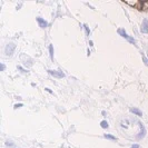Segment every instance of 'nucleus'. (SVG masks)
<instances>
[{"label":"nucleus","mask_w":148,"mask_h":148,"mask_svg":"<svg viewBox=\"0 0 148 148\" xmlns=\"http://www.w3.org/2000/svg\"><path fill=\"white\" fill-rule=\"evenodd\" d=\"M16 50V45L14 42H8L6 45V47H5V53H6V56H12L14 55V52Z\"/></svg>","instance_id":"nucleus-1"},{"label":"nucleus","mask_w":148,"mask_h":148,"mask_svg":"<svg viewBox=\"0 0 148 148\" xmlns=\"http://www.w3.org/2000/svg\"><path fill=\"white\" fill-rule=\"evenodd\" d=\"M47 71H48V74L50 75V76H52L53 78H57V79H61V78L65 77V74L61 70H51V69H48Z\"/></svg>","instance_id":"nucleus-2"},{"label":"nucleus","mask_w":148,"mask_h":148,"mask_svg":"<svg viewBox=\"0 0 148 148\" xmlns=\"http://www.w3.org/2000/svg\"><path fill=\"white\" fill-rule=\"evenodd\" d=\"M20 58H21V61H22V64H23V66L31 67L32 65H34V60L31 59L30 57H28V56H26V55H21V56H20Z\"/></svg>","instance_id":"nucleus-3"},{"label":"nucleus","mask_w":148,"mask_h":148,"mask_svg":"<svg viewBox=\"0 0 148 148\" xmlns=\"http://www.w3.org/2000/svg\"><path fill=\"white\" fill-rule=\"evenodd\" d=\"M138 125H139V134L137 135V139H144L146 137V128L143 125V123L138 121Z\"/></svg>","instance_id":"nucleus-4"},{"label":"nucleus","mask_w":148,"mask_h":148,"mask_svg":"<svg viewBox=\"0 0 148 148\" xmlns=\"http://www.w3.org/2000/svg\"><path fill=\"white\" fill-rule=\"evenodd\" d=\"M140 32L141 34H148V19H143L140 27Z\"/></svg>","instance_id":"nucleus-5"},{"label":"nucleus","mask_w":148,"mask_h":148,"mask_svg":"<svg viewBox=\"0 0 148 148\" xmlns=\"http://www.w3.org/2000/svg\"><path fill=\"white\" fill-rule=\"evenodd\" d=\"M36 20H37L38 25H39V27H40V28L46 29V28L48 27V22L46 21L44 18H41V17H37V18H36Z\"/></svg>","instance_id":"nucleus-6"},{"label":"nucleus","mask_w":148,"mask_h":148,"mask_svg":"<svg viewBox=\"0 0 148 148\" xmlns=\"http://www.w3.org/2000/svg\"><path fill=\"white\" fill-rule=\"evenodd\" d=\"M129 110H130V112L134 114V115H136V116H138V117H143V112H141V110H139L138 108H135V107H134V108H130Z\"/></svg>","instance_id":"nucleus-7"},{"label":"nucleus","mask_w":148,"mask_h":148,"mask_svg":"<svg viewBox=\"0 0 148 148\" xmlns=\"http://www.w3.org/2000/svg\"><path fill=\"white\" fill-rule=\"evenodd\" d=\"M118 34H119V36H121L123 38H125V39H128V38L130 37L128 34L126 32V30L125 29H123V28H119L118 29Z\"/></svg>","instance_id":"nucleus-8"},{"label":"nucleus","mask_w":148,"mask_h":148,"mask_svg":"<svg viewBox=\"0 0 148 148\" xmlns=\"http://www.w3.org/2000/svg\"><path fill=\"white\" fill-rule=\"evenodd\" d=\"M104 138H106V139H109V140H117V138L115 137V136H112V135H110V134H104Z\"/></svg>","instance_id":"nucleus-9"},{"label":"nucleus","mask_w":148,"mask_h":148,"mask_svg":"<svg viewBox=\"0 0 148 148\" xmlns=\"http://www.w3.org/2000/svg\"><path fill=\"white\" fill-rule=\"evenodd\" d=\"M53 53H55L53 46H52V45H49V56H50V59L51 60H53Z\"/></svg>","instance_id":"nucleus-10"},{"label":"nucleus","mask_w":148,"mask_h":148,"mask_svg":"<svg viewBox=\"0 0 148 148\" xmlns=\"http://www.w3.org/2000/svg\"><path fill=\"white\" fill-rule=\"evenodd\" d=\"M100 127H101V128H104V129H107V128L109 127L108 121H107V120H103V121H100Z\"/></svg>","instance_id":"nucleus-11"},{"label":"nucleus","mask_w":148,"mask_h":148,"mask_svg":"<svg viewBox=\"0 0 148 148\" xmlns=\"http://www.w3.org/2000/svg\"><path fill=\"white\" fill-rule=\"evenodd\" d=\"M82 28L85 29V31H86V34H87V36H90V34H91V30L89 29V27H88V25H82Z\"/></svg>","instance_id":"nucleus-12"},{"label":"nucleus","mask_w":148,"mask_h":148,"mask_svg":"<svg viewBox=\"0 0 148 148\" xmlns=\"http://www.w3.org/2000/svg\"><path fill=\"white\" fill-rule=\"evenodd\" d=\"M141 59H143V62H144V65L145 66L148 67V58L144 55V53H141Z\"/></svg>","instance_id":"nucleus-13"},{"label":"nucleus","mask_w":148,"mask_h":148,"mask_svg":"<svg viewBox=\"0 0 148 148\" xmlns=\"http://www.w3.org/2000/svg\"><path fill=\"white\" fill-rule=\"evenodd\" d=\"M128 124H129V121H128V120H123V121H121V123H120V125H121V127H123V128H125V129H127V128H128Z\"/></svg>","instance_id":"nucleus-14"},{"label":"nucleus","mask_w":148,"mask_h":148,"mask_svg":"<svg viewBox=\"0 0 148 148\" xmlns=\"http://www.w3.org/2000/svg\"><path fill=\"white\" fill-rule=\"evenodd\" d=\"M141 9L144 10H148V1H144L143 5H141Z\"/></svg>","instance_id":"nucleus-15"},{"label":"nucleus","mask_w":148,"mask_h":148,"mask_svg":"<svg viewBox=\"0 0 148 148\" xmlns=\"http://www.w3.org/2000/svg\"><path fill=\"white\" fill-rule=\"evenodd\" d=\"M127 40H128V41H129L130 44L135 45V46H136V44H137V42H136V40H135V39H134L133 37H129V38H128V39H127Z\"/></svg>","instance_id":"nucleus-16"},{"label":"nucleus","mask_w":148,"mask_h":148,"mask_svg":"<svg viewBox=\"0 0 148 148\" xmlns=\"http://www.w3.org/2000/svg\"><path fill=\"white\" fill-rule=\"evenodd\" d=\"M17 68H18V70H20V71H21L22 74H26V73H28V71H27V69H23L21 66H18Z\"/></svg>","instance_id":"nucleus-17"},{"label":"nucleus","mask_w":148,"mask_h":148,"mask_svg":"<svg viewBox=\"0 0 148 148\" xmlns=\"http://www.w3.org/2000/svg\"><path fill=\"white\" fill-rule=\"evenodd\" d=\"M14 145H15V144H14L12 141H10V140H7V141H6V146H7V147H12Z\"/></svg>","instance_id":"nucleus-18"},{"label":"nucleus","mask_w":148,"mask_h":148,"mask_svg":"<svg viewBox=\"0 0 148 148\" xmlns=\"http://www.w3.org/2000/svg\"><path fill=\"white\" fill-rule=\"evenodd\" d=\"M21 107H22V104H21V103L14 105V109H18V108H21Z\"/></svg>","instance_id":"nucleus-19"},{"label":"nucleus","mask_w":148,"mask_h":148,"mask_svg":"<svg viewBox=\"0 0 148 148\" xmlns=\"http://www.w3.org/2000/svg\"><path fill=\"white\" fill-rule=\"evenodd\" d=\"M5 69H6V66H5V64H0V71H5Z\"/></svg>","instance_id":"nucleus-20"},{"label":"nucleus","mask_w":148,"mask_h":148,"mask_svg":"<svg viewBox=\"0 0 148 148\" xmlns=\"http://www.w3.org/2000/svg\"><path fill=\"white\" fill-rule=\"evenodd\" d=\"M130 148H139V145H138V144H134V145H132Z\"/></svg>","instance_id":"nucleus-21"},{"label":"nucleus","mask_w":148,"mask_h":148,"mask_svg":"<svg viewBox=\"0 0 148 148\" xmlns=\"http://www.w3.org/2000/svg\"><path fill=\"white\" fill-rule=\"evenodd\" d=\"M45 90H46L47 92H49V94H52V90L50 88H45Z\"/></svg>","instance_id":"nucleus-22"},{"label":"nucleus","mask_w":148,"mask_h":148,"mask_svg":"<svg viewBox=\"0 0 148 148\" xmlns=\"http://www.w3.org/2000/svg\"><path fill=\"white\" fill-rule=\"evenodd\" d=\"M101 115H103V117H107V112H106L105 110L101 111Z\"/></svg>","instance_id":"nucleus-23"},{"label":"nucleus","mask_w":148,"mask_h":148,"mask_svg":"<svg viewBox=\"0 0 148 148\" xmlns=\"http://www.w3.org/2000/svg\"><path fill=\"white\" fill-rule=\"evenodd\" d=\"M89 46H90V47H92V46H94V42H92L91 40H89Z\"/></svg>","instance_id":"nucleus-24"},{"label":"nucleus","mask_w":148,"mask_h":148,"mask_svg":"<svg viewBox=\"0 0 148 148\" xmlns=\"http://www.w3.org/2000/svg\"><path fill=\"white\" fill-rule=\"evenodd\" d=\"M87 55H88V56H90V50H89V48L87 49Z\"/></svg>","instance_id":"nucleus-25"}]
</instances>
